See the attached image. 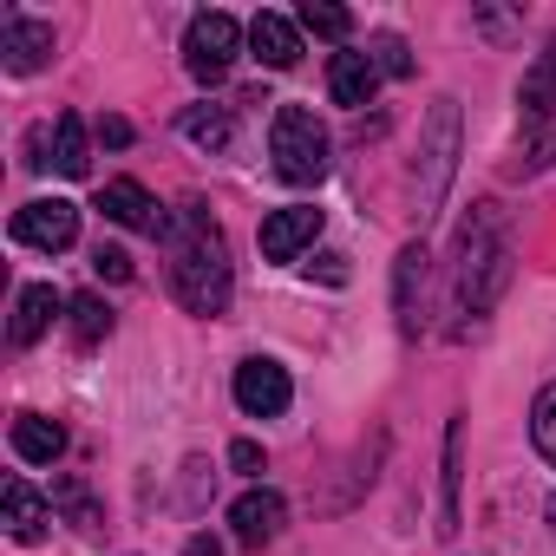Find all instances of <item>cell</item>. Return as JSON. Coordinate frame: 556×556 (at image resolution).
I'll list each match as a JSON object with an SVG mask.
<instances>
[{
    "instance_id": "obj_24",
    "label": "cell",
    "mask_w": 556,
    "mask_h": 556,
    "mask_svg": "<svg viewBox=\"0 0 556 556\" xmlns=\"http://www.w3.org/2000/svg\"><path fill=\"white\" fill-rule=\"evenodd\" d=\"M458 439H465V432L452 426V432H445V504H439V530H445V536L458 530Z\"/></svg>"
},
{
    "instance_id": "obj_3",
    "label": "cell",
    "mask_w": 556,
    "mask_h": 556,
    "mask_svg": "<svg viewBox=\"0 0 556 556\" xmlns=\"http://www.w3.org/2000/svg\"><path fill=\"white\" fill-rule=\"evenodd\" d=\"M268 157H275V177L282 184H321L334 164V138L308 105H282L275 112V131H268Z\"/></svg>"
},
{
    "instance_id": "obj_16",
    "label": "cell",
    "mask_w": 556,
    "mask_h": 556,
    "mask_svg": "<svg viewBox=\"0 0 556 556\" xmlns=\"http://www.w3.org/2000/svg\"><path fill=\"white\" fill-rule=\"evenodd\" d=\"M60 308H73V302H66L53 282H27V289H21V302H14V328H8V334H14V348H34V341L60 321Z\"/></svg>"
},
{
    "instance_id": "obj_8",
    "label": "cell",
    "mask_w": 556,
    "mask_h": 556,
    "mask_svg": "<svg viewBox=\"0 0 556 556\" xmlns=\"http://www.w3.org/2000/svg\"><path fill=\"white\" fill-rule=\"evenodd\" d=\"M282 523H289V504H282V491H268V484H255V491H242L229 504V530H236L242 549L275 543V536H282Z\"/></svg>"
},
{
    "instance_id": "obj_20",
    "label": "cell",
    "mask_w": 556,
    "mask_h": 556,
    "mask_svg": "<svg viewBox=\"0 0 556 556\" xmlns=\"http://www.w3.org/2000/svg\"><path fill=\"white\" fill-rule=\"evenodd\" d=\"M184 138L203 144V151H229V138H236L229 105H190V112H184Z\"/></svg>"
},
{
    "instance_id": "obj_5",
    "label": "cell",
    "mask_w": 556,
    "mask_h": 556,
    "mask_svg": "<svg viewBox=\"0 0 556 556\" xmlns=\"http://www.w3.org/2000/svg\"><path fill=\"white\" fill-rule=\"evenodd\" d=\"M452 170H458V105H452V99H439V105H432V118H426V177H419V216H426V210H439V197H445Z\"/></svg>"
},
{
    "instance_id": "obj_26",
    "label": "cell",
    "mask_w": 556,
    "mask_h": 556,
    "mask_svg": "<svg viewBox=\"0 0 556 556\" xmlns=\"http://www.w3.org/2000/svg\"><path fill=\"white\" fill-rule=\"evenodd\" d=\"M92 275H99V282H131V255L112 249V242H99L92 249Z\"/></svg>"
},
{
    "instance_id": "obj_17",
    "label": "cell",
    "mask_w": 556,
    "mask_h": 556,
    "mask_svg": "<svg viewBox=\"0 0 556 556\" xmlns=\"http://www.w3.org/2000/svg\"><path fill=\"white\" fill-rule=\"evenodd\" d=\"M517 105H523V125H530V138L549 125V112H556V47L523 73V86H517Z\"/></svg>"
},
{
    "instance_id": "obj_18",
    "label": "cell",
    "mask_w": 556,
    "mask_h": 556,
    "mask_svg": "<svg viewBox=\"0 0 556 556\" xmlns=\"http://www.w3.org/2000/svg\"><path fill=\"white\" fill-rule=\"evenodd\" d=\"M14 452H21L27 465H53V458L66 452L60 419H47V413H21V419H14Z\"/></svg>"
},
{
    "instance_id": "obj_4",
    "label": "cell",
    "mask_w": 556,
    "mask_h": 556,
    "mask_svg": "<svg viewBox=\"0 0 556 556\" xmlns=\"http://www.w3.org/2000/svg\"><path fill=\"white\" fill-rule=\"evenodd\" d=\"M236 53H242L236 14H197V21H190V34H184V66H190V79H203V86L229 79Z\"/></svg>"
},
{
    "instance_id": "obj_11",
    "label": "cell",
    "mask_w": 556,
    "mask_h": 556,
    "mask_svg": "<svg viewBox=\"0 0 556 556\" xmlns=\"http://www.w3.org/2000/svg\"><path fill=\"white\" fill-rule=\"evenodd\" d=\"M393 308H400V334L413 341L426 328V242H406L400 249V268H393Z\"/></svg>"
},
{
    "instance_id": "obj_29",
    "label": "cell",
    "mask_w": 556,
    "mask_h": 556,
    "mask_svg": "<svg viewBox=\"0 0 556 556\" xmlns=\"http://www.w3.org/2000/svg\"><path fill=\"white\" fill-rule=\"evenodd\" d=\"M184 556H223V543H216V536H203V530H197V536H190V543H184Z\"/></svg>"
},
{
    "instance_id": "obj_25",
    "label": "cell",
    "mask_w": 556,
    "mask_h": 556,
    "mask_svg": "<svg viewBox=\"0 0 556 556\" xmlns=\"http://www.w3.org/2000/svg\"><path fill=\"white\" fill-rule=\"evenodd\" d=\"M367 53H374L380 79H406V73H413V53H406V40H400V34H380V40H374Z\"/></svg>"
},
{
    "instance_id": "obj_30",
    "label": "cell",
    "mask_w": 556,
    "mask_h": 556,
    "mask_svg": "<svg viewBox=\"0 0 556 556\" xmlns=\"http://www.w3.org/2000/svg\"><path fill=\"white\" fill-rule=\"evenodd\" d=\"M315 275H321V282H348V268H341V255H321V262H315Z\"/></svg>"
},
{
    "instance_id": "obj_28",
    "label": "cell",
    "mask_w": 556,
    "mask_h": 556,
    "mask_svg": "<svg viewBox=\"0 0 556 556\" xmlns=\"http://www.w3.org/2000/svg\"><path fill=\"white\" fill-rule=\"evenodd\" d=\"M99 138H105L112 151H125V144H131V125H125V118H105V125H99Z\"/></svg>"
},
{
    "instance_id": "obj_7",
    "label": "cell",
    "mask_w": 556,
    "mask_h": 556,
    "mask_svg": "<svg viewBox=\"0 0 556 556\" xmlns=\"http://www.w3.org/2000/svg\"><path fill=\"white\" fill-rule=\"evenodd\" d=\"M14 242L60 255V249H73V242H79V210H73L66 197H40V203L14 210Z\"/></svg>"
},
{
    "instance_id": "obj_1",
    "label": "cell",
    "mask_w": 556,
    "mask_h": 556,
    "mask_svg": "<svg viewBox=\"0 0 556 556\" xmlns=\"http://www.w3.org/2000/svg\"><path fill=\"white\" fill-rule=\"evenodd\" d=\"M157 236L170 242V295H177L190 315L216 321V315L229 308L236 275H229V242H223V229L210 223V210L184 203L177 216H164Z\"/></svg>"
},
{
    "instance_id": "obj_22",
    "label": "cell",
    "mask_w": 556,
    "mask_h": 556,
    "mask_svg": "<svg viewBox=\"0 0 556 556\" xmlns=\"http://www.w3.org/2000/svg\"><path fill=\"white\" fill-rule=\"evenodd\" d=\"M302 27H308L315 40H334V47H341V40L354 34V14L334 8V0H308V8H302Z\"/></svg>"
},
{
    "instance_id": "obj_27",
    "label": "cell",
    "mask_w": 556,
    "mask_h": 556,
    "mask_svg": "<svg viewBox=\"0 0 556 556\" xmlns=\"http://www.w3.org/2000/svg\"><path fill=\"white\" fill-rule=\"evenodd\" d=\"M229 465H236L242 478H262V471H268V458H262L255 439H236V445H229Z\"/></svg>"
},
{
    "instance_id": "obj_6",
    "label": "cell",
    "mask_w": 556,
    "mask_h": 556,
    "mask_svg": "<svg viewBox=\"0 0 556 556\" xmlns=\"http://www.w3.org/2000/svg\"><path fill=\"white\" fill-rule=\"evenodd\" d=\"M289 400H295V387H289V367H282V361L249 354V361L236 367V406H242L249 419H275V413H289Z\"/></svg>"
},
{
    "instance_id": "obj_23",
    "label": "cell",
    "mask_w": 556,
    "mask_h": 556,
    "mask_svg": "<svg viewBox=\"0 0 556 556\" xmlns=\"http://www.w3.org/2000/svg\"><path fill=\"white\" fill-rule=\"evenodd\" d=\"M530 445L543 452V465H556V380L536 393V406H530Z\"/></svg>"
},
{
    "instance_id": "obj_10",
    "label": "cell",
    "mask_w": 556,
    "mask_h": 556,
    "mask_svg": "<svg viewBox=\"0 0 556 556\" xmlns=\"http://www.w3.org/2000/svg\"><path fill=\"white\" fill-rule=\"evenodd\" d=\"M315 236H321V210L315 203H289V210H275L262 223V255L268 262H295L302 249H315Z\"/></svg>"
},
{
    "instance_id": "obj_21",
    "label": "cell",
    "mask_w": 556,
    "mask_h": 556,
    "mask_svg": "<svg viewBox=\"0 0 556 556\" xmlns=\"http://www.w3.org/2000/svg\"><path fill=\"white\" fill-rule=\"evenodd\" d=\"M105 334H112V308L99 295H73V341L79 348H99Z\"/></svg>"
},
{
    "instance_id": "obj_15",
    "label": "cell",
    "mask_w": 556,
    "mask_h": 556,
    "mask_svg": "<svg viewBox=\"0 0 556 556\" xmlns=\"http://www.w3.org/2000/svg\"><path fill=\"white\" fill-rule=\"evenodd\" d=\"M99 210L112 216V223H125V229H164V210L151 203V190L138 184V177H112L105 190H99Z\"/></svg>"
},
{
    "instance_id": "obj_9",
    "label": "cell",
    "mask_w": 556,
    "mask_h": 556,
    "mask_svg": "<svg viewBox=\"0 0 556 556\" xmlns=\"http://www.w3.org/2000/svg\"><path fill=\"white\" fill-rule=\"evenodd\" d=\"M53 60V27L47 21H27V14H8L0 21V66H8L14 79L40 73Z\"/></svg>"
},
{
    "instance_id": "obj_19",
    "label": "cell",
    "mask_w": 556,
    "mask_h": 556,
    "mask_svg": "<svg viewBox=\"0 0 556 556\" xmlns=\"http://www.w3.org/2000/svg\"><path fill=\"white\" fill-rule=\"evenodd\" d=\"M53 164H60V177H86L92 170V138H86L79 112H60V125H53Z\"/></svg>"
},
{
    "instance_id": "obj_2",
    "label": "cell",
    "mask_w": 556,
    "mask_h": 556,
    "mask_svg": "<svg viewBox=\"0 0 556 556\" xmlns=\"http://www.w3.org/2000/svg\"><path fill=\"white\" fill-rule=\"evenodd\" d=\"M510 282V242H504V216L497 203H471L465 229H458V262H452V308L465 321L491 315V302Z\"/></svg>"
},
{
    "instance_id": "obj_13",
    "label": "cell",
    "mask_w": 556,
    "mask_h": 556,
    "mask_svg": "<svg viewBox=\"0 0 556 556\" xmlns=\"http://www.w3.org/2000/svg\"><path fill=\"white\" fill-rule=\"evenodd\" d=\"M249 53H255L268 73H289V66L302 60V27L282 21V14H255V21H249Z\"/></svg>"
},
{
    "instance_id": "obj_14",
    "label": "cell",
    "mask_w": 556,
    "mask_h": 556,
    "mask_svg": "<svg viewBox=\"0 0 556 556\" xmlns=\"http://www.w3.org/2000/svg\"><path fill=\"white\" fill-rule=\"evenodd\" d=\"M328 92H334V105H348V112H361V105H374V92H380V66H374V53H334V66H328Z\"/></svg>"
},
{
    "instance_id": "obj_12",
    "label": "cell",
    "mask_w": 556,
    "mask_h": 556,
    "mask_svg": "<svg viewBox=\"0 0 556 556\" xmlns=\"http://www.w3.org/2000/svg\"><path fill=\"white\" fill-rule=\"evenodd\" d=\"M0 517H8V536L14 543H40L47 523H53V504L27 478H8V484H0Z\"/></svg>"
}]
</instances>
